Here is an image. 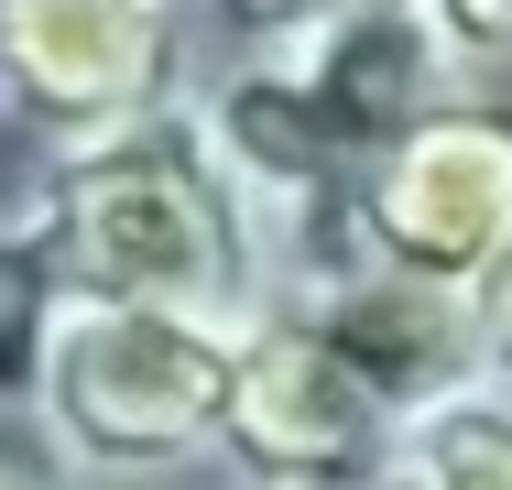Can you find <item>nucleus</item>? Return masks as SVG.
Segmentation results:
<instances>
[{
	"mask_svg": "<svg viewBox=\"0 0 512 490\" xmlns=\"http://www.w3.org/2000/svg\"><path fill=\"white\" fill-rule=\"evenodd\" d=\"M207 33L175 0H0V120L66 164L197 98Z\"/></svg>",
	"mask_w": 512,
	"mask_h": 490,
	"instance_id": "obj_4",
	"label": "nucleus"
},
{
	"mask_svg": "<svg viewBox=\"0 0 512 490\" xmlns=\"http://www.w3.org/2000/svg\"><path fill=\"white\" fill-rule=\"evenodd\" d=\"M175 11H207V0H175Z\"/></svg>",
	"mask_w": 512,
	"mask_h": 490,
	"instance_id": "obj_13",
	"label": "nucleus"
},
{
	"mask_svg": "<svg viewBox=\"0 0 512 490\" xmlns=\"http://www.w3.org/2000/svg\"><path fill=\"white\" fill-rule=\"evenodd\" d=\"M458 294H414L393 273H349L316 294H273L240 327L229 392V480H349L382 490L414 414L469 392Z\"/></svg>",
	"mask_w": 512,
	"mask_h": 490,
	"instance_id": "obj_1",
	"label": "nucleus"
},
{
	"mask_svg": "<svg viewBox=\"0 0 512 490\" xmlns=\"http://www.w3.org/2000/svg\"><path fill=\"white\" fill-rule=\"evenodd\" d=\"M393 490H512V392L469 382L414 414L393 447Z\"/></svg>",
	"mask_w": 512,
	"mask_h": 490,
	"instance_id": "obj_7",
	"label": "nucleus"
},
{
	"mask_svg": "<svg viewBox=\"0 0 512 490\" xmlns=\"http://www.w3.org/2000/svg\"><path fill=\"white\" fill-rule=\"evenodd\" d=\"M33 196L55 207L77 294H99V305L197 316L229 338L273 305V218H262L251 175L229 164V142L197 98L99 142V153L44 164Z\"/></svg>",
	"mask_w": 512,
	"mask_h": 490,
	"instance_id": "obj_2",
	"label": "nucleus"
},
{
	"mask_svg": "<svg viewBox=\"0 0 512 490\" xmlns=\"http://www.w3.org/2000/svg\"><path fill=\"white\" fill-rule=\"evenodd\" d=\"M0 490H66V480H55V458L33 447V425H0Z\"/></svg>",
	"mask_w": 512,
	"mask_h": 490,
	"instance_id": "obj_11",
	"label": "nucleus"
},
{
	"mask_svg": "<svg viewBox=\"0 0 512 490\" xmlns=\"http://www.w3.org/2000/svg\"><path fill=\"white\" fill-rule=\"evenodd\" d=\"M229 392H240V338L153 305H99L55 327L33 447L66 490H175L229 469Z\"/></svg>",
	"mask_w": 512,
	"mask_h": 490,
	"instance_id": "obj_3",
	"label": "nucleus"
},
{
	"mask_svg": "<svg viewBox=\"0 0 512 490\" xmlns=\"http://www.w3.org/2000/svg\"><path fill=\"white\" fill-rule=\"evenodd\" d=\"M229 490H349V480H229ZM393 490V480H382Z\"/></svg>",
	"mask_w": 512,
	"mask_h": 490,
	"instance_id": "obj_12",
	"label": "nucleus"
},
{
	"mask_svg": "<svg viewBox=\"0 0 512 490\" xmlns=\"http://www.w3.org/2000/svg\"><path fill=\"white\" fill-rule=\"evenodd\" d=\"M349 0H207V44H240V33H284V22H327Z\"/></svg>",
	"mask_w": 512,
	"mask_h": 490,
	"instance_id": "obj_10",
	"label": "nucleus"
},
{
	"mask_svg": "<svg viewBox=\"0 0 512 490\" xmlns=\"http://www.w3.org/2000/svg\"><path fill=\"white\" fill-rule=\"evenodd\" d=\"M66 316H77V273H66L55 207L22 186L0 207V425H33L44 360H55V327Z\"/></svg>",
	"mask_w": 512,
	"mask_h": 490,
	"instance_id": "obj_6",
	"label": "nucleus"
},
{
	"mask_svg": "<svg viewBox=\"0 0 512 490\" xmlns=\"http://www.w3.org/2000/svg\"><path fill=\"white\" fill-rule=\"evenodd\" d=\"M371 273L414 294H469L512 251V88H447L349 196Z\"/></svg>",
	"mask_w": 512,
	"mask_h": 490,
	"instance_id": "obj_5",
	"label": "nucleus"
},
{
	"mask_svg": "<svg viewBox=\"0 0 512 490\" xmlns=\"http://www.w3.org/2000/svg\"><path fill=\"white\" fill-rule=\"evenodd\" d=\"M458 66V88H512V0H404Z\"/></svg>",
	"mask_w": 512,
	"mask_h": 490,
	"instance_id": "obj_8",
	"label": "nucleus"
},
{
	"mask_svg": "<svg viewBox=\"0 0 512 490\" xmlns=\"http://www.w3.org/2000/svg\"><path fill=\"white\" fill-rule=\"evenodd\" d=\"M458 327H469V371H480L491 392H512V251L458 294Z\"/></svg>",
	"mask_w": 512,
	"mask_h": 490,
	"instance_id": "obj_9",
	"label": "nucleus"
}]
</instances>
